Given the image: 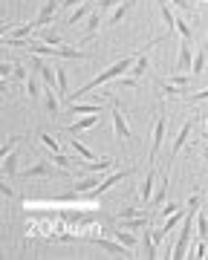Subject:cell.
Segmentation results:
<instances>
[{
    "label": "cell",
    "mask_w": 208,
    "mask_h": 260,
    "mask_svg": "<svg viewBox=\"0 0 208 260\" xmlns=\"http://www.w3.org/2000/svg\"><path fill=\"white\" fill-rule=\"evenodd\" d=\"M110 119H113L116 139H122V142L130 139V136H133V130H130V124H127V116H124L122 104L116 102V99H110Z\"/></svg>",
    "instance_id": "cell-3"
},
{
    "label": "cell",
    "mask_w": 208,
    "mask_h": 260,
    "mask_svg": "<svg viewBox=\"0 0 208 260\" xmlns=\"http://www.w3.org/2000/svg\"><path fill=\"white\" fill-rule=\"evenodd\" d=\"M58 9H61V0H44V3H41V9H38V18L32 20V23H35V29L47 26L49 20L58 15Z\"/></svg>",
    "instance_id": "cell-7"
},
{
    "label": "cell",
    "mask_w": 208,
    "mask_h": 260,
    "mask_svg": "<svg viewBox=\"0 0 208 260\" xmlns=\"http://www.w3.org/2000/svg\"><path fill=\"white\" fill-rule=\"evenodd\" d=\"M90 12H93V6H90V0H87V3H81L78 9H73L70 15H66V23H78V20L90 18Z\"/></svg>",
    "instance_id": "cell-22"
},
{
    "label": "cell",
    "mask_w": 208,
    "mask_h": 260,
    "mask_svg": "<svg viewBox=\"0 0 208 260\" xmlns=\"http://www.w3.org/2000/svg\"><path fill=\"white\" fill-rule=\"evenodd\" d=\"M101 23H104L101 12L93 9V12H90V20H87V29H84V38H81V44H87V41H90V38H93L95 32H98V26H101Z\"/></svg>",
    "instance_id": "cell-16"
},
{
    "label": "cell",
    "mask_w": 208,
    "mask_h": 260,
    "mask_svg": "<svg viewBox=\"0 0 208 260\" xmlns=\"http://www.w3.org/2000/svg\"><path fill=\"white\" fill-rule=\"evenodd\" d=\"M151 234H153V240H156V246H159V243L165 240V237H168V232H165L162 225H159V229H151Z\"/></svg>",
    "instance_id": "cell-42"
},
{
    "label": "cell",
    "mask_w": 208,
    "mask_h": 260,
    "mask_svg": "<svg viewBox=\"0 0 208 260\" xmlns=\"http://www.w3.org/2000/svg\"><path fill=\"white\" fill-rule=\"evenodd\" d=\"M156 3H159V9H162V6H168L170 0H156Z\"/></svg>",
    "instance_id": "cell-44"
},
{
    "label": "cell",
    "mask_w": 208,
    "mask_h": 260,
    "mask_svg": "<svg viewBox=\"0 0 208 260\" xmlns=\"http://www.w3.org/2000/svg\"><path fill=\"white\" fill-rule=\"evenodd\" d=\"M205 49H208V35H205Z\"/></svg>",
    "instance_id": "cell-46"
},
{
    "label": "cell",
    "mask_w": 208,
    "mask_h": 260,
    "mask_svg": "<svg viewBox=\"0 0 208 260\" xmlns=\"http://www.w3.org/2000/svg\"><path fill=\"white\" fill-rule=\"evenodd\" d=\"M199 3H208V0H199Z\"/></svg>",
    "instance_id": "cell-48"
},
{
    "label": "cell",
    "mask_w": 208,
    "mask_h": 260,
    "mask_svg": "<svg viewBox=\"0 0 208 260\" xmlns=\"http://www.w3.org/2000/svg\"><path fill=\"white\" fill-rule=\"evenodd\" d=\"M197 237L208 243V220H205V214H202V211L197 214Z\"/></svg>",
    "instance_id": "cell-33"
},
{
    "label": "cell",
    "mask_w": 208,
    "mask_h": 260,
    "mask_svg": "<svg viewBox=\"0 0 208 260\" xmlns=\"http://www.w3.org/2000/svg\"><path fill=\"white\" fill-rule=\"evenodd\" d=\"M70 148H73V153H78V156H81V159H87V162H98L93 150H90V148H84V145H81L78 139H70Z\"/></svg>",
    "instance_id": "cell-24"
},
{
    "label": "cell",
    "mask_w": 208,
    "mask_h": 260,
    "mask_svg": "<svg viewBox=\"0 0 208 260\" xmlns=\"http://www.w3.org/2000/svg\"><path fill=\"white\" fill-rule=\"evenodd\" d=\"M205 142H208V130H205Z\"/></svg>",
    "instance_id": "cell-47"
},
{
    "label": "cell",
    "mask_w": 208,
    "mask_h": 260,
    "mask_svg": "<svg viewBox=\"0 0 208 260\" xmlns=\"http://www.w3.org/2000/svg\"><path fill=\"white\" fill-rule=\"evenodd\" d=\"M32 29H35V23H20V26L9 29V32H6V38H26Z\"/></svg>",
    "instance_id": "cell-31"
},
{
    "label": "cell",
    "mask_w": 208,
    "mask_h": 260,
    "mask_svg": "<svg viewBox=\"0 0 208 260\" xmlns=\"http://www.w3.org/2000/svg\"><path fill=\"white\" fill-rule=\"evenodd\" d=\"M116 87H119V90H139V78H136V75H122V78H116Z\"/></svg>",
    "instance_id": "cell-28"
},
{
    "label": "cell",
    "mask_w": 208,
    "mask_h": 260,
    "mask_svg": "<svg viewBox=\"0 0 208 260\" xmlns=\"http://www.w3.org/2000/svg\"><path fill=\"white\" fill-rule=\"evenodd\" d=\"M133 64H136V55H127V58H119L116 64H110L107 70H101V73L95 75L93 81H87L81 90H76V93L70 95V102H78V99H84L87 93H93L95 87H101V84H107V81H113V78H122V75H127L133 70Z\"/></svg>",
    "instance_id": "cell-1"
},
{
    "label": "cell",
    "mask_w": 208,
    "mask_h": 260,
    "mask_svg": "<svg viewBox=\"0 0 208 260\" xmlns=\"http://www.w3.org/2000/svg\"><path fill=\"white\" fill-rule=\"evenodd\" d=\"M202 159H205V165H208V148H205V150H202Z\"/></svg>",
    "instance_id": "cell-45"
},
{
    "label": "cell",
    "mask_w": 208,
    "mask_h": 260,
    "mask_svg": "<svg viewBox=\"0 0 208 260\" xmlns=\"http://www.w3.org/2000/svg\"><path fill=\"white\" fill-rule=\"evenodd\" d=\"M165 191H168V171H165V177L159 179V185H156V194H153L151 203H153V205H162V203H165Z\"/></svg>",
    "instance_id": "cell-30"
},
{
    "label": "cell",
    "mask_w": 208,
    "mask_h": 260,
    "mask_svg": "<svg viewBox=\"0 0 208 260\" xmlns=\"http://www.w3.org/2000/svg\"><path fill=\"white\" fill-rule=\"evenodd\" d=\"M41 41H44V44H49V47H61V32H58L55 26H44L41 29Z\"/></svg>",
    "instance_id": "cell-23"
},
{
    "label": "cell",
    "mask_w": 208,
    "mask_h": 260,
    "mask_svg": "<svg viewBox=\"0 0 208 260\" xmlns=\"http://www.w3.org/2000/svg\"><path fill=\"white\" fill-rule=\"evenodd\" d=\"M191 257H208L205 240H199V237H197V246H194V254H191Z\"/></svg>",
    "instance_id": "cell-39"
},
{
    "label": "cell",
    "mask_w": 208,
    "mask_h": 260,
    "mask_svg": "<svg viewBox=\"0 0 208 260\" xmlns=\"http://www.w3.org/2000/svg\"><path fill=\"white\" fill-rule=\"evenodd\" d=\"M124 0H98L95 3V9L98 12H110V9H116V6H122Z\"/></svg>",
    "instance_id": "cell-37"
},
{
    "label": "cell",
    "mask_w": 208,
    "mask_h": 260,
    "mask_svg": "<svg viewBox=\"0 0 208 260\" xmlns=\"http://www.w3.org/2000/svg\"><path fill=\"white\" fill-rule=\"evenodd\" d=\"M81 3H87V0H61V6H64V9H78V6H81Z\"/></svg>",
    "instance_id": "cell-43"
},
{
    "label": "cell",
    "mask_w": 208,
    "mask_h": 260,
    "mask_svg": "<svg viewBox=\"0 0 208 260\" xmlns=\"http://www.w3.org/2000/svg\"><path fill=\"white\" fill-rule=\"evenodd\" d=\"M61 171H64V168H61ZM61 171L52 165V159H38V162H35V165H29L20 177H23V179H49V177H58Z\"/></svg>",
    "instance_id": "cell-4"
},
{
    "label": "cell",
    "mask_w": 208,
    "mask_h": 260,
    "mask_svg": "<svg viewBox=\"0 0 208 260\" xmlns=\"http://www.w3.org/2000/svg\"><path fill=\"white\" fill-rule=\"evenodd\" d=\"M139 208H133V205H124V208H119V214H116V220H122V217H139Z\"/></svg>",
    "instance_id": "cell-38"
},
{
    "label": "cell",
    "mask_w": 208,
    "mask_h": 260,
    "mask_svg": "<svg viewBox=\"0 0 208 260\" xmlns=\"http://www.w3.org/2000/svg\"><path fill=\"white\" fill-rule=\"evenodd\" d=\"M44 107H47L49 116H61V104H58V90H52V87H44Z\"/></svg>",
    "instance_id": "cell-15"
},
{
    "label": "cell",
    "mask_w": 208,
    "mask_h": 260,
    "mask_svg": "<svg viewBox=\"0 0 208 260\" xmlns=\"http://www.w3.org/2000/svg\"><path fill=\"white\" fill-rule=\"evenodd\" d=\"M107 234H110V237H116L119 243H124L127 249H136V234H133L130 229H122V225H119L116 232H107Z\"/></svg>",
    "instance_id": "cell-18"
},
{
    "label": "cell",
    "mask_w": 208,
    "mask_h": 260,
    "mask_svg": "<svg viewBox=\"0 0 208 260\" xmlns=\"http://www.w3.org/2000/svg\"><path fill=\"white\" fill-rule=\"evenodd\" d=\"M197 214H199V194L194 191L188 200V214H185V220H182V232L180 237H177V243H174V254L170 257H188V246H191V237H194V223H197Z\"/></svg>",
    "instance_id": "cell-2"
},
{
    "label": "cell",
    "mask_w": 208,
    "mask_h": 260,
    "mask_svg": "<svg viewBox=\"0 0 208 260\" xmlns=\"http://www.w3.org/2000/svg\"><path fill=\"white\" fill-rule=\"evenodd\" d=\"M180 208H182L180 203H168V205H165V208H162V220H168L170 214H177V211H180Z\"/></svg>",
    "instance_id": "cell-41"
},
{
    "label": "cell",
    "mask_w": 208,
    "mask_h": 260,
    "mask_svg": "<svg viewBox=\"0 0 208 260\" xmlns=\"http://www.w3.org/2000/svg\"><path fill=\"white\" fill-rule=\"evenodd\" d=\"M98 185H101V179L95 177V174H90V177L78 179L76 185H73V191H76V194H84V191H95Z\"/></svg>",
    "instance_id": "cell-19"
},
{
    "label": "cell",
    "mask_w": 208,
    "mask_h": 260,
    "mask_svg": "<svg viewBox=\"0 0 208 260\" xmlns=\"http://www.w3.org/2000/svg\"><path fill=\"white\" fill-rule=\"evenodd\" d=\"M38 142L44 145V148H49V153H61V145H58V142L49 136L47 130H41V133H38Z\"/></svg>",
    "instance_id": "cell-29"
},
{
    "label": "cell",
    "mask_w": 208,
    "mask_h": 260,
    "mask_svg": "<svg viewBox=\"0 0 208 260\" xmlns=\"http://www.w3.org/2000/svg\"><path fill=\"white\" fill-rule=\"evenodd\" d=\"M156 179H159V174H156V168L151 165V171L145 174L142 185H139V197H142V203H151V200H153V188H156Z\"/></svg>",
    "instance_id": "cell-10"
},
{
    "label": "cell",
    "mask_w": 208,
    "mask_h": 260,
    "mask_svg": "<svg viewBox=\"0 0 208 260\" xmlns=\"http://www.w3.org/2000/svg\"><path fill=\"white\" fill-rule=\"evenodd\" d=\"M133 174V168H124V171H116V174H110V177L107 179H101V185L95 188L93 191V197H101L104 191H107V188H113V185H119V182H122V179H127Z\"/></svg>",
    "instance_id": "cell-12"
},
{
    "label": "cell",
    "mask_w": 208,
    "mask_h": 260,
    "mask_svg": "<svg viewBox=\"0 0 208 260\" xmlns=\"http://www.w3.org/2000/svg\"><path fill=\"white\" fill-rule=\"evenodd\" d=\"M185 102H194V104H197V102H208V87H205V90H199V93H188Z\"/></svg>",
    "instance_id": "cell-40"
},
{
    "label": "cell",
    "mask_w": 208,
    "mask_h": 260,
    "mask_svg": "<svg viewBox=\"0 0 208 260\" xmlns=\"http://www.w3.org/2000/svg\"><path fill=\"white\" fill-rule=\"evenodd\" d=\"M90 243H95L98 249H104L107 254H116V257H133V249H127L124 243H119L113 237V240H107V237H90Z\"/></svg>",
    "instance_id": "cell-6"
},
{
    "label": "cell",
    "mask_w": 208,
    "mask_h": 260,
    "mask_svg": "<svg viewBox=\"0 0 208 260\" xmlns=\"http://www.w3.org/2000/svg\"><path fill=\"white\" fill-rule=\"evenodd\" d=\"M177 32L182 35V41H191V44H194V29H191L185 20H180V18H177Z\"/></svg>",
    "instance_id": "cell-35"
},
{
    "label": "cell",
    "mask_w": 208,
    "mask_h": 260,
    "mask_svg": "<svg viewBox=\"0 0 208 260\" xmlns=\"http://www.w3.org/2000/svg\"><path fill=\"white\" fill-rule=\"evenodd\" d=\"M182 220H185V208H180V211H177V214H170V217H168V220H162V229H165V232H174V229H177V225H180L182 223Z\"/></svg>",
    "instance_id": "cell-26"
},
{
    "label": "cell",
    "mask_w": 208,
    "mask_h": 260,
    "mask_svg": "<svg viewBox=\"0 0 208 260\" xmlns=\"http://www.w3.org/2000/svg\"><path fill=\"white\" fill-rule=\"evenodd\" d=\"M58 58H87V52L76 47H58Z\"/></svg>",
    "instance_id": "cell-32"
},
{
    "label": "cell",
    "mask_w": 208,
    "mask_h": 260,
    "mask_svg": "<svg viewBox=\"0 0 208 260\" xmlns=\"http://www.w3.org/2000/svg\"><path fill=\"white\" fill-rule=\"evenodd\" d=\"M26 139V136H9V139H6V145H3V148H0V156H9L12 150L18 148L20 142Z\"/></svg>",
    "instance_id": "cell-34"
},
{
    "label": "cell",
    "mask_w": 208,
    "mask_h": 260,
    "mask_svg": "<svg viewBox=\"0 0 208 260\" xmlns=\"http://www.w3.org/2000/svg\"><path fill=\"white\" fill-rule=\"evenodd\" d=\"M170 6L180 9V12H188L191 18H194V3H191V0H170Z\"/></svg>",
    "instance_id": "cell-36"
},
{
    "label": "cell",
    "mask_w": 208,
    "mask_h": 260,
    "mask_svg": "<svg viewBox=\"0 0 208 260\" xmlns=\"http://www.w3.org/2000/svg\"><path fill=\"white\" fill-rule=\"evenodd\" d=\"M205 58H208V49H199V52H194V64H191V73H194V75H202V73H205Z\"/></svg>",
    "instance_id": "cell-25"
},
{
    "label": "cell",
    "mask_w": 208,
    "mask_h": 260,
    "mask_svg": "<svg viewBox=\"0 0 208 260\" xmlns=\"http://www.w3.org/2000/svg\"><path fill=\"white\" fill-rule=\"evenodd\" d=\"M70 116H93V113H101V104L95 102V104H76V102H70Z\"/></svg>",
    "instance_id": "cell-17"
},
{
    "label": "cell",
    "mask_w": 208,
    "mask_h": 260,
    "mask_svg": "<svg viewBox=\"0 0 208 260\" xmlns=\"http://www.w3.org/2000/svg\"><path fill=\"white\" fill-rule=\"evenodd\" d=\"M26 78H29V70L23 64H18L15 61V73H12V87H20V84H26Z\"/></svg>",
    "instance_id": "cell-27"
},
{
    "label": "cell",
    "mask_w": 208,
    "mask_h": 260,
    "mask_svg": "<svg viewBox=\"0 0 208 260\" xmlns=\"http://www.w3.org/2000/svg\"><path fill=\"white\" fill-rule=\"evenodd\" d=\"M194 44L191 41H182L180 44V52H177V64H174V73H188L191 64H194Z\"/></svg>",
    "instance_id": "cell-8"
},
{
    "label": "cell",
    "mask_w": 208,
    "mask_h": 260,
    "mask_svg": "<svg viewBox=\"0 0 208 260\" xmlns=\"http://www.w3.org/2000/svg\"><path fill=\"white\" fill-rule=\"evenodd\" d=\"M191 127H194V121H182L180 133H177V139H174V145H170V162H177V156L182 153V148L188 145V136H191Z\"/></svg>",
    "instance_id": "cell-9"
},
{
    "label": "cell",
    "mask_w": 208,
    "mask_h": 260,
    "mask_svg": "<svg viewBox=\"0 0 208 260\" xmlns=\"http://www.w3.org/2000/svg\"><path fill=\"white\" fill-rule=\"evenodd\" d=\"M3 177L6 179L18 177V153H15V150H12L9 156H3Z\"/></svg>",
    "instance_id": "cell-21"
},
{
    "label": "cell",
    "mask_w": 208,
    "mask_h": 260,
    "mask_svg": "<svg viewBox=\"0 0 208 260\" xmlns=\"http://www.w3.org/2000/svg\"><path fill=\"white\" fill-rule=\"evenodd\" d=\"M98 124V113H93V116H84V119L73 121V124H66V133H73V136H78V133H84V130L95 127Z\"/></svg>",
    "instance_id": "cell-14"
},
{
    "label": "cell",
    "mask_w": 208,
    "mask_h": 260,
    "mask_svg": "<svg viewBox=\"0 0 208 260\" xmlns=\"http://www.w3.org/2000/svg\"><path fill=\"white\" fill-rule=\"evenodd\" d=\"M44 78H41V73H35V70H29V78H26V95L32 99V102H38L41 93H44Z\"/></svg>",
    "instance_id": "cell-11"
},
{
    "label": "cell",
    "mask_w": 208,
    "mask_h": 260,
    "mask_svg": "<svg viewBox=\"0 0 208 260\" xmlns=\"http://www.w3.org/2000/svg\"><path fill=\"white\" fill-rule=\"evenodd\" d=\"M142 246H145V257H148V260L156 257V249H159V246H156V240H153V234H151L148 225L142 229Z\"/></svg>",
    "instance_id": "cell-20"
},
{
    "label": "cell",
    "mask_w": 208,
    "mask_h": 260,
    "mask_svg": "<svg viewBox=\"0 0 208 260\" xmlns=\"http://www.w3.org/2000/svg\"><path fill=\"white\" fill-rule=\"evenodd\" d=\"M133 3H136V0H124L122 6H116V9H110V15L104 18V23H107V26H119V23H122V20L127 18V12L133 9Z\"/></svg>",
    "instance_id": "cell-13"
},
{
    "label": "cell",
    "mask_w": 208,
    "mask_h": 260,
    "mask_svg": "<svg viewBox=\"0 0 208 260\" xmlns=\"http://www.w3.org/2000/svg\"><path fill=\"white\" fill-rule=\"evenodd\" d=\"M165 133H168V119L165 116H156L153 121V133H151V162H156L162 150V142H165Z\"/></svg>",
    "instance_id": "cell-5"
}]
</instances>
